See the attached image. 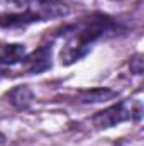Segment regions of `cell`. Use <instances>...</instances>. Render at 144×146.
<instances>
[{
    "label": "cell",
    "instance_id": "obj_1",
    "mask_svg": "<svg viewBox=\"0 0 144 146\" xmlns=\"http://www.w3.org/2000/svg\"><path fill=\"white\" fill-rule=\"evenodd\" d=\"M114 27H115L114 21L107 15L87 17L81 22L70 27L66 33V41L59 53L61 65L70 66L80 61L81 58H85L92 51V46L107 33L114 31Z\"/></svg>",
    "mask_w": 144,
    "mask_h": 146
},
{
    "label": "cell",
    "instance_id": "obj_2",
    "mask_svg": "<svg viewBox=\"0 0 144 146\" xmlns=\"http://www.w3.org/2000/svg\"><path fill=\"white\" fill-rule=\"evenodd\" d=\"M12 3L17 7V10L0 15L2 27L27 26L32 22L68 15V7L56 0H12Z\"/></svg>",
    "mask_w": 144,
    "mask_h": 146
},
{
    "label": "cell",
    "instance_id": "obj_3",
    "mask_svg": "<svg viewBox=\"0 0 144 146\" xmlns=\"http://www.w3.org/2000/svg\"><path fill=\"white\" fill-rule=\"evenodd\" d=\"M141 119H143V102L139 99H129L112 104L104 110H98L92 117V122L97 129H110L120 122L126 121L139 122Z\"/></svg>",
    "mask_w": 144,
    "mask_h": 146
},
{
    "label": "cell",
    "instance_id": "obj_4",
    "mask_svg": "<svg viewBox=\"0 0 144 146\" xmlns=\"http://www.w3.org/2000/svg\"><path fill=\"white\" fill-rule=\"evenodd\" d=\"M53 44H42L32 53H27L19 63L17 70L22 75H39L53 66Z\"/></svg>",
    "mask_w": 144,
    "mask_h": 146
},
{
    "label": "cell",
    "instance_id": "obj_5",
    "mask_svg": "<svg viewBox=\"0 0 144 146\" xmlns=\"http://www.w3.org/2000/svg\"><path fill=\"white\" fill-rule=\"evenodd\" d=\"M26 54V46L20 42H0V73L9 75L19 66Z\"/></svg>",
    "mask_w": 144,
    "mask_h": 146
},
{
    "label": "cell",
    "instance_id": "obj_6",
    "mask_svg": "<svg viewBox=\"0 0 144 146\" xmlns=\"http://www.w3.org/2000/svg\"><path fill=\"white\" fill-rule=\"evenodd\" d=\"M32 99H34V94L27 85H17L5 94V100L17 110L27 109L32 104Z\"/></svg>",
    "mask_w": 144,
    "mask_h": 146
},
{
    "label": "cell",
    "instance_id": "obj_7",
    "mask_svg": "<svg viewBox=\"0 0 144 146\" xmlns=\"http://www.w3.org/2000/svg\"><path fill=\"white\" fill-rule=\"evenodd\" d=\"M117 97V92L112 88H90V90H83L80 94V102L83 104H98V102H105V100H112Z\"/></svg>",
    "mask_w": 144,
    "mask_h": 146
},
{
    "label": "cell",
    "instance_id": "obj_8",
    "mask_svg": "<svg viewBox=\"0 0 144 146\" xmlns=\"http://www.w3.org/2000/svg\"><path fill=\"white\" fill-rule=\"evenodd\" d=\"M144 68V61H143V54H136L131 58V72L134 75H141Z\"/></svg>",
    "mask_w": 144,
    "mask_h": 146
},
{
    "label": "cell",
    "instance_id": "obj_9",
    "mask_svg": "<svg viewBox=\"0 0 144 146\" xmlns=\"http://www.w3.org/2000/svg\"><path fill=\"white\" fill-rule=\"evenodd\" d=\"M56 2H63V0H56Z\"/></svg>",
    "mask_w": 144,
    "mask_h": 146
}]
</instances>
